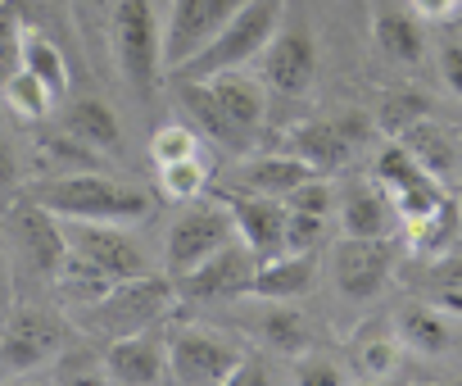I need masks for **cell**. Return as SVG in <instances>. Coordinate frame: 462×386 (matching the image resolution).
Returning a JSON list of instances; mask_svg holds the SVG:
<instances>
[{"mask_svg":"<svg viewBox=\"0 0 462 386\" xmlns=\"http://www.w3.org/2000/svg\"><path fill=\"white\" fill-rule=\"evenodd\" d=\"M23 196L46 205L60 219H91V223H145L154 201L145 186L118 182L100 168L82 173H51L23 186Z\"/></svg>","mask_w":462,"mask_h":386,"instance_id":"obj_1","label":"cell"},{"mask_svg":"<svg viewBox=\"0 0 462 386\" xmlns=\"http://www.w3.org/2000/svg\"><path fill=\"white\" fill-rule=\"evenodd\" d=\"M282 14H286V0H245V5L226 19V28H222L190 64H181L172 78L208 82V78H217V73H226V69H250L254 60H263L268 42L277 37Z\"/></svg>","mask_w":462,"mask_h":386,"instance_id":"obj_2","label":"cell"},{"mask_svg":"<svg viewBox=\"0 0 462 386\" xmlns=\"http://www.w3.org/2000/svg\"><path fill=\"white\" fill-rule=\"evenodd\" d=\"M109 42H114V60L127 87L136 96H154L168 64H163V24L150 0H114Z\"/></svg>","mask_w":462,"mask_h":386,"instance_id":"obj_3","label":"cell"},{"mask_svg":"<svg viewBox=\"0 0 462 386\" xmlns=\"http://www.w3.org/2000/svg\"><path fill=\"white\" fill-rule=\"evenodd\" d=\"M177 278L163 273H141V278H123L114 282L96 305H87V327L105 332V336H127V332H145L150 323H159L168 314V305L177 300Z\"/></svg>","mask_w":462,"mask_h":386,"instance_id":"obj_4","label":"cell"},{"mask_svg":"<svg viewBox=\"0 0 462 386\" xmlns=\"http://www.w3.org/2000/svg\"><path fill=\"white\" fill-rule=\"evenodd\" d=\"M69 350V323L46 305H14L0 327V372L28 377Z\"/></svg>","mask_w":462,"mask_h":386,"instance_id":"obj_5","label":"cell"},{"mask_svg":"<svg viewBox=\"0 0 462 386\" xmlns=\"http://www.w3.org/2000/svg\"><path fill=\"white\" fill-rule=\"evenodd\" d=\"M168 359H172V381H186V386L217 381V386H231L236 372L245 368L250 350L236 345L231 336H222L208 323H177L168 332Z\"/></svg>","mask_w":462,"mask_h":386,"instance_id":"obj_6","label":"cell"},{"mask_svg":"<svg viewBox=\"0 0 462 386\" xmlns=\"http://www.w3.org/2000/svg\"><path fill=\"white\" fill-rule=\"evenodd\" d=\"M236 232V219H231L226 201L217 196V205H190L172 219L168 237H163V268L172 278L190 273L195 264H204L208 255H217L222 246H231Z\"/></svg>","mask_w":462,"mask_h":386,"instance_id":"obj_7","label":"cell"},{"mask_svg":"<svg viewBox=\"0 0 462 386\" xmlns=\"http://www.w3.org/2000/svg\"><path fill=\"white\" fill-rule=\"evenodd\" d=\"M132 223H91V219H64V237H69V250L78 259H87L91 268H100L105 278L123 282V278H141V273H154L150 268V255L145 246L127 232Z\"/></svg>","mask_w":462,"mask_h":386,"instance_id":"obj_8","label":"cell"},{"mask_svg":"<svg viewBox=\"0 0 462 386\" xmlns=\"http://www.w3.org/2000/svg\"><path fill=\"white\" fill-rule=\"evenodd\" d=\"M245 0H168V19H163V64L177 73L190 64L222 28L236 14Z\"/></svg>","mask_w":462,"mask_h":386,"instance_id":"obj_9","label":"cell"},{"mask_svg":"<svg viewBox=\"0 0 462 386\" xmlns=\"http://www.w3.org/2000/svg\"><path fill=\"white\" fill-rule=\"evenodd\" d=\"M376 137V118L367 114H340V118H318V123H300L291 132V150L313 168V173H340L367 141Z\"/></svg>","mask_w":462,"mask_h":386,"instance_id":"obj_10","label":"cell"},{"mask_svg":"<svg viewBox=\"0 0 462 386\" xmlns=\"http://www.w3.org/2000/svg\"><path fill=\"white\" fill-rule=\"evenodd\" d=\"M394 273V241L390 237H340L331 250V278L340 296L372 300L385 291Z\"/></svg>","mask_w":462,"mask_h":386,"instance_id":"obj_11","label":"cell"},{"mask_svg":"<svg viewBox=\"0 0 462 386\" xmlns=\"http://www.w3.org/2000/svg\"><path fill=\"white\" fill-rule=\"evenodd\" d=\"M259 273V255L236 237L231 246H222L217 255H208L204 264H195L190 273L177 278V291L186 300H222V296H250V282Z\"/></svg>","mask_w":462,"mask_h":386,"instance_id":"obj_12","label":"cell"},{"mask_svg":"<svg viewBox=\"0 0 462 386\" xmlns=\"http://www.w3.org/2000/svg\"><path fill=\"white\" fill-rule=\"evenodd\" d=\"M263 82L282 96H309L318 82V42L309 24H286L263 51Z\"/></svg>","mask_w":462,"mask_h":386,"instance_id":"obj_13","label":"cell"},{"mask_svg":"<svg viewBox=\"0 0 462 386\" xmlns=\"http://www.w3.org/2000/svg\"><path fill=\"white\" fill-rule=\"evenodd\" d=\"M100 363H105V377H109V381H127V386H159V381H172L168 336H154L150 327H145V332L114 336L109 350L100 354Z\"/></svg>","mask_w":462,"mask_h":386,"instance_id":"obj_14","label":"cell"},{"mask_svg":"<svg viewBox=\"0 0 462 386\" xmlns=\"http://www.w3.org/2000/svg\"><path fill=\"white\" fill-rule=\"evenodd\" d=\"M222 201L231 219H236L241 241L259 255V264L286 250V205L282 201L259 196V191H222Z\"/></svg>","mask_w":462,"mask_h":386,"instance_id":"obj_15","label":"cell"},{"mask_svg":"<svg viewBox=\"0 0 462 386\" xmlns=\"http://www.w3.org/2000/svg\"><path fill=\"white\" fill-rule=\"evenodd\" d=\"M10 228H14V237H19V246H23L28 264H32L37 273L55 278V273H60V264L69 259L64 219H60V214H51L46 205H37V201H28V196H23V201L14 205V214H10Z\"/></svg>","mask_w":462,"mask_h":386,"instance_id":"obj_16","label":"cell"},{"mask_svg":"<svg viewBox=\"0 0 462 386\" xmlns=\"http://www.w3.org/2000/svg\"><path fill=\"white\" fill-rule=\"evenodd\" d=\"M318 282V250H282L273 259L259 264L254 282H250V296L254 300H300L304 291H313Z\"/></svg>","mask_w":462,"mask_h":386,"instance_id":"obj_17","label":"cell"},{"mask_svg":"<svg viewBox=\"0 0 462 386\" xmlns=\"http://www.w3.org/2000/svg\"><path fill=\"white\" fill-rule=\"evenodd\" d=\"M394 196L372 177V182H354L340 196V228L345 237H390L394 228Z\"/></svg>","mask_w":462,"mask_h":386,"instance_id":"obj_18","label":"cell"},{"mask_svg":"<svg viewBox=\"0 0 462 386\" xmlns=\"http://www.w3.org/2000/svg\"><path fill=\"white\" fill-rule=\"evenodd\" d=\"M208 87L222 100L226 118L236 123L245 137H254L263 127V118H268V91H263V82L250 69H226V73L208 78Z\"/></svg>","mask_w":462,"mask_h":386,"instance_id":"obj_19","label":"cell"},{"mask_svg":"<svg viewBox=\"0 0 462 386\" xmlns=\"http://www.w3.org/2000/svg\"><path fill=\"white\" fill-rule=\"evenodd\" d=\"M177 100H181V109L190 114V123H195L208 141H217L222 150H245V146H250V137L226 118V109H222V100L213 96V87H208V82L177 78Z\"/></svg>","mask_w":462,"mask_h":386,"instance_id":"obj_20","label":"cell"},{"mask_svg":"<svg viewBox=\"0 0 462 386\" xmlns=\"http://www.w3.org/2000/svg\"><path fill=\"white\" fill-rule=\"evenodd\" d=\"M399 350H403V336H399V327L385 323V318H376V323H367V327H358V332L349 336V363H354V372L367 377V381L390 377V372L399 368Z\"/></svg>","mask_w":462,"mask_h":386,"instance_id":"obj_21","label":"cell"},{"mask_svg":"<svg viewBox=\"0 0 462 386\" xmlns=\"http://www.w3.org/2000/svg\"><path fill=\"white\" fill-rule=\"evenodd\" d=\"M60 127H69L78 141H87L91 150H100V155H118L123 150V127H118V114L100 100V96H78V100H69V109H64V123Z\"/></svg>","mask_w":462,"mask_h":386,"instance_id":"obj_22","label":"cell"},{"mask_svg":"<svg viewBox=\"0 0 462 386\" xmlns=\"http://www.w3.org/2000/svg\"><path fill=\"white\" fill-rule=\"evenodd\" d=\"M309 177H318V173L295 150H286V155H259V159L241 164V186L245 191H259V196H273V201H286L291 191L300 182H309Z\"/></svg>","mask_w":462,"mask_h":386,"instance_id":"obj_23","label":"cell"},{"mask_svg":"<svg viewBox=\"0 0 462 386\" xmlns=\"http://www.w3.org/2000/svg\"><path fill=\"white\" fill-rule=\"evenodd\" d=\"M372 42H376L381 55H390L399 64H421L426 60V33H421L417 14H394V10L376 14L372 19Z\"/></svg>","mask_w":462,"mask_h":386,"instance_id":"obj_24","label":"cell"},{"mask_svg":"<svg viewBox=\"0 0 462 386\" xmlns=\"http://www.w3.org/2000/svg\"><path fill=\"white\" fill-rule=\"evenodd\" d=\"M394 327H399L403 345L417 350V354H444V350L453 345V332H448L439 305H408V309L394 318Z\"/></svg>","mask_w":462,"mask_h":386,"instance_id":"obj_25","label":"cell"},{"mask_svg":"<svg viewBox=\"0 0 462 386\" xmlns=\"http://www.w3.org/2000/svg\"><path fill=\"white\" fill-rule=\"evenodd\" d=\"M259 336H263V345H273L282 354H309L313 350V327L300 309H291V300H277V309H268L259 318Z\"/></svg>","mask_w":462,"mask_h":386,"instance_id":"obj_26","label":"cell"},{"mask_svg":"<svg viewBox=\"0 0 462 386\" xmlns=\"http://www.w3.org/2000/svg\"><path fill=\"white\" fill-rule=\"evenodd\" d=\"M23 69L28 73H37L51 91H55V100H64L69 96V60H64V51L51 42V37H42L37 28H23Z\"/></svg>","mask_w":462,"mask_h":386,"instance_id":"obj_27","label":"cell"},{"mask_svg":"<svg viewBox=\"0 0 462 386\" xmlns=\"http://www.w3.org/2000/svg\"><path fill=\"white\" fill-rule=\"evenodd\" d=\"M421 118H430V100L417 96V91H408V87H399V91H390V96L381 100V109H376V132L390 137V141H399V137L412 132Z\"/></svg>","mask_w":462,"mask_h":386,"instance_id":"obj_28","label":"cell"},{"mask_svg":"<svg viewBox=\"0 0 462 386\" xmlns=\"http://www.w3.org/2000/svg\"><path fill=\"white\" fill-rule=\"evenodd\" d=\"M0 96H5V105H10L19 118H28V123H42V118L51 114V105H55V91H51L37 73H28V69H19L5 87H0Z\"/></svg>","mask_w":462,"mask_h":386,"instance_id":"obj_29","label":"cell"},{"mask_svg":"<svg viewBox=\"0 0 462 386\" xmlns=\"http://www.w3.org/2000/svg\"><path fill=\"white\" fill-rule=\"evenodd\" d=\"M399 141L417 155V164H421L426 173H435V177H439V173H448V168H453V141H448V137H444V127H435L430 118H421V123H417L412 132H403Z\"/></svg>","mask_w":462,"mask_h":386,"instance_id":"obj_30","label":"cell"},{"mask_svg":"<svg viewBox=\"0 0 462 386\" xmlns=\"http://www.w3.org/2000/svg\"><path fill=\"white\" fill-rule=\"evenodd\" d=\"M204 186H208V173H204L199 155L177 159V164H159V191H163L168 201L190 205V201H199V196H204Z\"/></svg>","mask_w":462,"mask_h":386,"instance_id":"obj_31","label":"cell"},{"mask_svg":"<svg viewBox=\"0 0 462 386\" xmlns=\"http://www.w3.org/2000/svg\"><path fill=\"white\" fill-rule=\"evenodd\" d=\"M426 168L417 164V155L403 146V141H385L381 150H376V168H372V177L390 191V196H394V191L399 186H408V182H417Z\"/></svg>","mask_w":462,"mask_h":386,"instance_id":"obj_32","label":"cell"},{"mask_svg":"<svg viewBox=\"0 0 462 386\" xmlns=\"http://www.w3.org/2000/svg\"><path fill=\"white\" fill-rule=\"evenodd\" d=\"M190 155H199V137L190 132V123H163V127H154V137H150V159L154 164H177V159H190Z\"/></svg>","mask_w":462,"mask_h":386,"instance_id":"obj_33","label":"cell"},{"mask_svg":"<svg viewBox=\"0 0 462 386\" xmlns=\"http://www.w3.org/2000/svg\"><path fill=\"white\" fill-rule=\"evenodd\" d=\"M291 377H295V381H304V386H340V381H349V372H345L336 359H322L318 350H309V354H295V363H291Z\"/></svg>","mask_w":462,"mask_h":386,"instance_id":"obj_34","label":"cell"},{"mask_svg":"<svg viewBox=\"0 0 462 386\" xmlns=\"http://www.w3.org/2000/svg\"><path fill=\"white\" fill-rule=\"evenodd\" d=\"M331 201H336V191H331V182L318 173V177L300 182L282 205H286V210H300V214H322V219H327V214H331Z\"/></svg>","mask_w":462,"mask_h":386,"instance_id":"obj_35","label":"cell"},{"mask_svg":"<svg viewBox=\"0 0 462 386\" xmlns=\"http://www.w3.org/2000/svg\"><path fill=\"white\" fill-rule=\"evenodd\" d=\"M322 228H327V219H322V214L286 210V250H318Z\"/></svg>","mask_w":462,"mask_h":386,"instance_id":"obj_36","label":"cell"},{"mask_svg":"<svg viewBox=\"0 0 462 386\" xmlns=\"http://www.w3.org/2000/svg\"><path fill=\"white\" fill-rule=\"evenodd\" d=\"M439 78H444V87L462 100V46H453V42L439 46Z\"/></svg>","mask_w":462,"mask_h":386,"instance_id":"obj_37","label":"cell"},{"mask_svg":"<svg viewBox=\"0 0 462 386\" xmlns=\"http://www.w3.org/2000/svg\"><path fill=\"white\" fill-rule=\"evenodd\" d=\"M19 177H23V164H19V155H14V141L0 132V191L19 186Z\"/></svg>","mask_w":462,"mask_h":386,"instance_id":"obj_38","label":"cell"},{"mask_svg":"<svg viewBox=\"0 0 462 386\" xmlns=\"http://www.w3.org/2000/svg\"><path fill=\"white\" fill-rule=\"evenodd\" d=\"M417 19H430V24H444L462 10V0H408Z\"/></svg>","mask_w":462,"mask_h":386,"instance_id":"obj_39","label":"cell"},{"mask_svg":"<svg viewBox=\"0 0 462 386\" xmlns=\"http://www.w3.org/2000/svg\"><path fill=\"white\" fill-rule=\"evenodd\" d=\"M19 69H23V33L10 37V42H0V87H5Z\"/></svg>","mask_w":462,"mask_h":386,"instance_id":"obj_40","label":"cell"},{"mask_svg":"<svg viewBox=\"0 0 462 386\" xmlns=\"http://www.w3.org/2000/svg\"><path fill=\"white\" fill-rule=\"evenodd\" d=\"M28 24H23V0H0V42L19 37Z\"/></svg>","mask_w":462,"mask_h":386,"instance_id":"obj_41","label":"cell"},{"mask_svg":"<svg viewBox=\"0 0 462 386\" xmlns=\"http://www.w3.org/2000/svg\"><path fill=\"white\" fill-rule=\"evenodd\" d=\"M340 5H349L354 14H363V10H367V0H340Z\"/></svg>","mask_w":462,"mask_h":386,"instance_id":"obj_42","label":"cell"}]
</instances>
